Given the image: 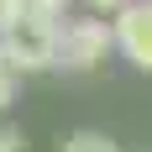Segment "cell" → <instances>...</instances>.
Returning a JSON list of instances; mask_svg holds the SVG:
<instances>
[{"mask_svg": "<svg viewBox=\"0 0 152 152\" xmlns=\"http://www.w3.org/2000/svg\"><path fill=\"white\" fill-rule=\"evenodd\" d=\"M0 58H5V68H16V74L58 68V21L21 11L11 26L0 31Z\"/></svg>", "mask_w": 152, "mask_h": 152, "instance_id": "obj_1", "label": "cell"}, {"mask_svg": "<svg viewBox=\"0 0 152 152\" xmlns=\"http://www.w3.org/2000/svg\"><path fill=\"white\" fill-rule=\"evenodd\" d=\"M110 47H115V31H110V21H100V16L58 21V63L68 68V74L100 68V63L110 58Z\"/></svg>", "mask_w": 152, "mask_h": 152, "instance_id": "obj_2", "label": "cell"}, {"mask_svg": "<svg viewBox=\"0 0 152 152\" xmlns=\"http://www.w3.org/2000/svg\"><path fill=\"white\" fill-rule=\"evenodd\" d=\"M110 31H115V47L126 58L152 74V0H126L110 21Z\"/></svg>", "mask_w": 152, "mask_h": 152, "instance_id": "obj_3", "label": "cell"}, {"mask_svg": "<svg viewBox=\"0 0 152 152\" xmlns=\"http://www.w3.org/2000/svg\"><path fill=\"white\" fill-rule=\"evenodd\" d=\"M63 152H121V147H115V142H105V137H94V131H79V137L63 142Z\"/></svg>", "mask_w": 152, "mask_h": 152, "instance_id": "obj_4", "label": "cell"}, {"mask_svg": "<svg viewBox=\"0 0 152 152\" xmlns=\"http://www.w3.org/2000/svg\"><path fill=\"white\" fill-rule=\"evenodd\" d=\"M16 84H21V74H16V68H5V58H0V115L16 105Z\"/></svg>", "mask_w": 152, "mask_h": 152, "instance_id": "obj_5", "label": "cell"}, {"mask_svg": "<svg viewBox=\"0 0 152 152\" xmlns=\"http://www.w3.org/2000/svg\"><path fill=\"white\" fill-rule=\"evenodd\" d=\"M68 5H74V0H26V11L31 16H47V21H63Z\"/></svg>", "mask_w": 152, "mask_h": 152, "instance_id": "obj_6", "label": "cell"}, {"mask_svg": "<svg viewBox=\"0 0 152 152\" xmlns=\"http://www.w3.org/2000/svg\"><path fill=\"white\" fill-rule=\"evenodd\" d=\"M21 147H26V137L16 126H0V152H21Z\"/></svg>", "mask_w": 152, "mask_h": 152, "instance_id": "obj_7", "label": "cell"}, {"mask_svg": "<svg viewBox=\"0 0 152 152\" xmlns=\"http://www.w3.org/2000/svg\"><path fill=\"white\" fill-rule=\"evenodd\" d=\"M89 5H94V11H121L126 0H89Z\"/></svg>", "mask_w": 152, "mask_h": 152, "instance_id": "obj_8", "label": "cell"}]
</instances>
